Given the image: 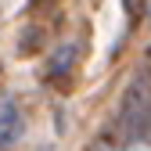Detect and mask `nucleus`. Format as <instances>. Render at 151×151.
<instances>
[{
  "instance_id": "obj_1",
  "label": "nucleus",
  "mask_w": 151,
  "mask_h": 151,
  "mask_svg": "<svg viewBox=\"0 0 151 151\" xmlns=\"http://www.w3.org/2000/svg\"><path fill=\"white\" fill-rule=\"evenodd\" d=\"M137 97H140V83L126 90V101H122V111H119V126H122V133H126V137H140V133H144V126H147V119H151L147 97H144L140 104H137Z\"/></svg>"
},
{
  "instance_id": "obj_2",
  "label": "nucleus",
  "mask_w": 151,
  "mask_h": 151,
  "mask_svg": "<svg viewBox=\"0 0 151 151\" xmlns=\"http://www.w3.org/2000/svg\"><path fill=\"white\" fill-rule=\"evenodd\" d=\"M22 137V111H18L11 101L0 108V151L14 147V140Z\"/></svg>"
},
{
  "instance_id": "obj_3",
  "label": "nucleus",
  "mask_w": 151,
  "mask_h": 151,
  "mask_svg": "<svg viewBox=\"0 0 151 151\" xmlns=\"http://www.w3.org/2000/svg\"><path fill=\"white\" fill-rule=\"evenodd\" d=\"M72 61H76V47L68 43V47H61V50L50 58V65H47V76H50V79H54V76H65Z\"/></svg>"
},
{
  "instance_id": "obj_4",
  "label": "nucleus",
  "mask_w": 151,
  "mask_h": 151,
  "mask_svg": "<svg viewBox=\"0 0 151 151\" xmlns=\"http://www.w3.org/2000/svg\"><path fill=\"white\" fill-rule=\"evenodd\" d=\"M18 47H22L18 54H32V47H40V32H36V29L22 32V43H18Z\"/></svg>"
},
{
  "instance_id": "obj_5",
  "label": "nucleus",
  "mask_w": 151,
  "mask_h": 151,
  "mask_svg": "<svg viewBox=\"0 0 151 151\" xmlns=\"http://www.w3.org/2000/svg\"><path fill=\"white\" fill-rule=\"evenodd\" d=\"M122 4H126V14H129V18H137V14L144 11V0H122Z\"/></svg>"
},
{
  "instance_id": "obj_6",
  "label": "nucleus",
  "mask_w": 151,
  "mask_h": 151,
  "mask_svg": "<svg viewBox=\"0 0 151 151\" xmlns=\"http://www.w3.org/2000/svg\"><path fill=\"white\" fill-rule=\"evenodd\" d=\"M147 54H151V50H147Z\"/></svg>"
}]
</instances>
